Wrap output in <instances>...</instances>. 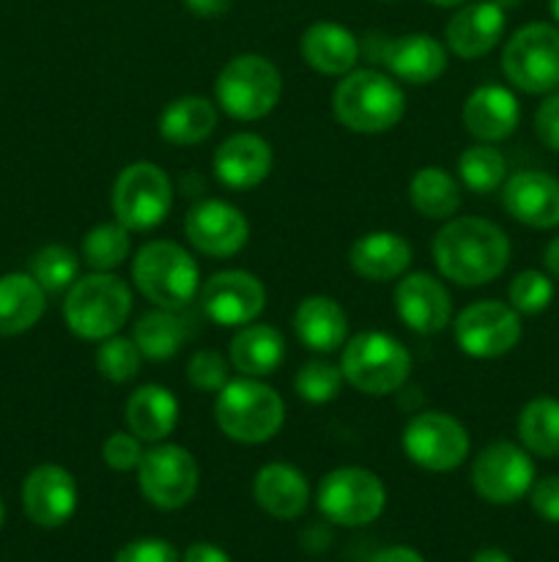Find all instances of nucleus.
Listing matches in <instances>:
<instances>
[{
	"instance_id": "obj_45",
	"label": "nucleus",
	"mask_w": 559,
	"mask_h": 562,
	"mask_svg": "<svg viewBox=\"0 0 559 562\" xmlns=\"http://www.w3.org/2000/svg\"><path fill=\"white\" fill-rule=\"evenodd\" d=\"M529 503L540 519L559 525V475H546L532 483Z\"/></svg>"
},
{
	"instance_id": "obj_14",
	"label": "nucleus",
	"mask_w": 559,
	"mask_h": 562,
	"mask_svg": "<svg viewBox=\"0 0 559 562\" xmlns=\"http://www.w3.org/2000/svg\"><path fill=\"white\" fill-rule=\"evenodd\" d=\"M535 483V461L524 445L499 439L482 448L471 464V488L491 505H513Z\"/></svg>"
},
{
	"instance_id": "obj_41",
	"label": "nucleus",
	"mask_w": 559,
	"mask_h": 562,
	"mask_svg": "<svg viewBox=\"0 0 559 562\" xmlns=\"http://www.w3.org/2000/svg\"><path fill=\"white\" fill-rule=\"evenodd\" d=\"M186 382L201 393L217 395L230 382V360H225L219 351H195L186 362Z\"/></svg>"
},
{
	"instance_id": "obj_46",
	"label": "nucleus",
	"mask_w": 559,
	"mask_h": 562,
	"mask_svg": "<svg viewBox=\"0 0 559 562\" xmlns=\"http://www.w3.org/2000/svg\"><path fill=\"white\" fill-rule=\"evenodd\" d=\"M181 3L190 14L201 16V20H217V16L228 14L233 0H181Z\"/></svg>"
},
{
	"instance_id": "obj_3",
	"label": "nucleus",
	"mask_w": 559,
	"mask_h": 562,
	"mask_svg": "<svg viewBox=\"0 0 559 562\" xmlns=\"http://www.w3.org/2000/svg\"><path fill=\"white\" fill-rule=\"evenodd\" d=\"M214 420L239 445H263L285 426V401L261 379H230L214 398Z\"/></svg>"
},
{
	"instance_id": "obj_13",
	"label": "nucleus",
	"mask_w": 559,
	"mask_h": 562,
	"mask_svg": "<svg viewBox=\"0 0 559 562\" xmlns=\"http://www.w3.org/2000/svg\"><path fill=\"white\" fill-rule=\"evenodd\" d=\"M455 344L466 357L497 360L521 344V313L497 300H480L466 305L453 324Z\"/></svg>"
},
{
	"instance_id": "obj_16",
	"label": "nucleus",
	"mask_w": 559,
	"mask_h": 562,
	"mask_svg": "<svg viewBox=\"0 0 559 562\" xmlns=\"http://www.w3.org/2000/svg\"><path fill=\"white\" fill-rule=\"evenodd\" d=\"M201 307L219 327H244L266 307V285L244 269H223L212 274L197 291Z\"/></svg>"
},
{
	"instance_id": "obj_19",
	"label": "nucleus",
	"mask_w": 559,
	"mask_h": 562,
	"mask_svg": "<svg viewBox=\"0 0 559 562\" xmlns=\"http://www.w3.org/2000/svg\"><path fill=\"white\" fill-rule=\"evenodd\" d=\"M507 16L493 0H469L449 16L444 42L460 60H477L491 53L504 36Z\"/></svg>"
},
{
	"instance_id": "obj_26",
	"label": "nucleus",
	"mask_w": 559,
	"mask_h": 562,
	"mask_svg": "<svg viewBox=\"0 0 559 562\" xmlns=\"http://www.w3.org/2000/svg\"><path fill=\"white\" fill-rule=\"evenodd\" d=\"M299 53L312 71L327 77H343L356 69L360 42L354 33L340 22L318 20L301 33Z\"/></svg>"
},
{
	"instance_id": "obj_53",
	"label": "nucleus",
	"mask_w": 559,
	"mask_h": 562,
	"mask_svg": "<svg viewBox=\"0 0 559 562\" xmlns=\"http://www.w3.org/2000/svg\"><path fill=\"white\" fill-rule=\"evenodd\" d=\"M548 9H551L554 20H557V22H559V0H548Z\"/></svg>"
},
{
	"instance_id": "obj_17",
	"label": "nucleus",
	"mask_w": 559,
	"mask_h": 562,
	"mask_svg": "<svg viewBox=\"0 0 559 562\" xmlns=\"http://www.w3.org/2000/svg\"><path fill=\"white\" fill-rule=\"evenodd\" d=\"M80 488L75 475L60 464H38L22 483V508L36 527L55 530L75 516Z\"/></svg>"
},
{
	"instance_id": "obj_33",
	"label": "nucleus",
	"mask_w": 559,
	"mask_h": 562,
	"mask_svg": "<svg viewBox=\"0 0 559 562\" xmlns=\"http://www.w3.org/2000/svg\"><path fill=\"white\" fill-rule=\"evenodd\" d=\"M521 445L537 459H559V401L532 398L515 423Z\"/></svg>"
},
{
	"instance_id": "obj_22",
	"label": "nucleus",
	"mask_w": 559,
	"mask_h": 562,
	"mask_svg": "<svg viewBox=\"0 0 559 562\" xmlns=\"http://www.w3.org/2000/svg\"><path fill=\"white\" fill-rule=\"evenodd\" d=\"M447 44L431 33H403L384 44L381 64L395 80L409 86H431L447 71Z\"/></svg>"
},
{
	"instance_id": "obj_21",
	"label": "nucleus",
	"mask_w": 559,
	"mask_h": 562,
	"mask_svg": "<svg viewBox=\"0 0 559 562\" xmlns=\"http://www.w3.org/2000/svg\"><path fill=\"white\" fill-rule=\"evenodd\" d=\"M502 203L515 223L546 231L559 225V179L543 170H518L502 184Z\"/></svg>"
},
{
	"instance_id": "obj_30",
	"label": "nucleus",
	"mask_w": 559,
	"mask_h": 562,
	"mask_svg": "<svg viewBox=\"0 0 559 562\" xmlns=\"http://www.w3.org/2000/svg\"><path fill=\"white\" fill-rule=\"evenodd\" d=\"M44 311H47V291L31 274H0V338H14L33 329Z\"/></svg>"
},
{
	"instance_id": "obj_29",
	"label": "nucleus",
	"mask_w": 559,
	"mask_h": 562,
	"mask_svg": "<svg viewBox=\"0 0 559 562\" xmlns=\"http://www.w3.org/2000/svg\"><path fill=\"white\" fill-rule=\"evenodd\" d=\"M228 360L239 376H272L285 360V338L272 324H244L230 340Z\"/></svg>"
},
{
	"instance_id": "obj_10",
	"label": "nucleus",
	"mask_w": 559,
	"mask_h": 562,
	"mask_svg": "<svg viewBox=\"0 0 559 562\" xmlns=\"http://www.w3.org/2000/svg\"><path fill=\"white\" fill-rule=\"evenodd\" d=\"M316 505L323 519L338 527H365L387 508V486L362 467H338L318 483Z\"/></svg>"
},
{
	"instance_id": "obj_24",
	"label": "nucleus",
	"mask_w": 559,
	"mask_h": 562,
	"mask_svg": "<svg viewBox=\"0 0 559 562\" xmlns=\"http://www.w3.org/2000/svg\"><path fill=\"white\" fill-rule=\"evenodd\" d=\"M252 497H255L258 508L272 516V519L294 521L310 505V483L294 464L272 461V464H263L255 472Z\"/></svg>"
},
{
	"instance_id": "obj_1",
	"label": "nucleus",
	"mask_w": 559,
	"mask_h": 562,
	"mask_svg": "<svg viewBox=\"0 0 559 562\" xmlns=\"http://www.w3.org/2000/svg\"><path fill=\"white\" fill-rule=\"evenodd\" d=\"M431 250L438 274L460 289L491 283L510 263L507 234L486 217H449Z\"/></svg>"
},
{
	"instance_id": "obj_15",
	"label": "nucleus",
	"mask_w": 559,
	"mask_h": 562,
	"mask_svg": "<svg viewBox=\"0 0 559 562\" xmlns=\"http://www.w3.org/2000/svg\"><path fill=\"white\" fill-rule=\"evenodd\" d=\"M184 236L201 256L230 258L250 241V223L233 203L206 198L197 201L184 217Z\"/></svg>"
},
{
	"instance_id": "obj_39",
	"label": "nucleus",
	"mask_w": 559,
	"mask_h": 562,
	"mask_svg": "<svg viewBox=\"0 0 559 562\" xmlns=\"http://www.w3.org/2000/svg\"><path fill=\"white\" fill-rule=\"evenodd\" d=\"M343 371L329 360H310L296 371L294 390L307 404H329L343 390Z\"/></svg>"
},
{
	"instance_id": "obj_12",
	"label": "nucleus",
	"mask_w": 559,
	"mask_h": 562,
	"mask_svg": "<svg viewBox=\"0 0 559 562\" xmlns=\"http://www.w3.org/2000/svg\"><path fill=\"white\" fill-rule=\"evenodd\" d=\"M403 453L425 472H453L466 461L471 448L464 423L444 412H420L403 426Z\"/></svg>"
},
{
	"instance_id": "obj_36",
	"label": "nucleus",
	"mask_w": 559,
	"mask_h": 562,
	"mask_svg": "<svg viewBox=\"0 0 559 562\" xmlns=\"http://www.w3.org/2000/svg\"><path fill=\"white\" fill-rule=\"evenodd\" d=\"M132 231L115 223H99L82 236V263L91 267L93 272H113L129 258Z\"/></svg>"
},
{
	"instance_id": "obj_34",
	"label": "nucleus",
	"mask_w": 559,
	"mask_h": 562,
	"mask_svg": "<svg viewBox=\"0 0 559 562\" xmlns=\"http://www.w3.org/2000/svg\"><path fill=\"white\" fill-rule=\"evenodd\" d=\"M132 340H135L146 360L162 362L179 355L186 340V329L184 322L175 316V311L153 307V311L142 313L137 318L135 329H132Z\"/></svg>"
},
{
	"instance_id": "obj_27",
	"label": "nucleus",
	"mask_w": 559,
	"mask_h": 562,
	"mask_svg": "<svg viewBox=\"0 0 559 562\" xmlns=\"http://www.w3.org/2000/svg\"><path fill=\"white\" fill-rule=\"evenodd\" d=\"M294 333L310 351L332 355L349 340V316L332 296H305L294 311Z\"/></svg>"
},
{
	"instance_id": "obj_23",
	"label": "nucleus",
	"mask_w": 559,
	"mask_h": 562,
	"mask_svg": "<svg viewBox=\"0 0 559 562\" xmlns=\"http://www.w3.org/2000/svg\"><path fill=\"white\" fill-rule=\"evenodd\" d=\"M460 119H464L466 132H469L477 143H502L518 130V97H515L510 88L488 82V86L475 88V91L466 97Z\"/></svg>"
},
{
	"instance_id": "obj_25",
	"label": "nucleus",
	"mask_w": 559,
	"mask_h": 562,
	"mask_svg": "<svg viewBox=\"0 0 559 562\" xmlns=\"http://www.w3.org/2000/svg\"><path fill=\"white\" fill-rule=\"evenodd\" d=\"M411 258H414V250L403 236L395 231H370L351 245L349 267L362 280L389 283L409 272Z\"/></svg>"
},
{
	"instance_id": "obj_6",
	"label": "nucleus",
	"mask_w": 559,
	"mask_h": 562,
	"mask_svg": "<svg viewBox=\"0 0 559 562\" xmlns=\"http://www.w3.org/2000/svg\"><path fill=\"white\" fill-rule=\"evenodd\" d=\"M340 371L354 390L381 398L398 393L409 382L411 355L395 335L367 329L345 340Z\"/></svg>"
},
{
	"instance_id": "obj_7",
	"label": "nucleus",
	"mask_w": 559,
	"mask_h": 562,
	"mask_svg": "<svg viewBox=\"0 0 559 562\" xmlns=\"http://www.w3.org/2000/svg\"><path fill=\"white\" fill-rule=\"evenodd\" d=\"M283 97V75L277 66L258 53L230 58L214 82V99L225 115L236 121L266 119Z\"/></svg>"
},
{
	"instance_id": "obj_42",
	"label": "nucleus",
	"mask_w": 559,
	"mask_h": 562,
	"mask_svg": "<svg viewBox=\"0 0 559 562\" xmlns=\"http://www.w3.org/2000/svg\"><path fill=\"white\" fill-rule=\"evenodd\" d=\"M142 439H137L132 431H115L104 439L102 445V461L110 467L113 472H137L140 467L142 453Z\"/></svg>"
},
{
	"instance_id": "obj_4",
	"label": "nucleus",
	"mask_w": 559,
	"mask_h": 562,
	"mask_svg": "<svg viewBox=\"0 0 559 562\" xmlns=\"http://www.w3.org/2000/svg\"><path fill=\"white\" fill-rule=\"evenodd\" d=\"M132 316V291L113 272H91L77 278L64 296V322L77 338H113Z\"/></svg>"
},
{
	"instance_id": "obj_51",
	"label": "nucleus",
	"mask_w": 559,
	"mask_h": 562,
	"mask_svg": "<svg viewBox=\"0 0 559 562\" xmlns=\"http://www.w3.org/2000/svg\"><path fill=\"white\" fill-rule=\"evenodd\" d=\"M427 3L442 5V9H455V5H464V3H469V0H427Z\"/></svg>"
},
{
	"instance_id": "obj_48",
	"label": "nucleus",
	"mask_w": 559,
	"mask_h": 562,
	"mask_svg": "<svg viewBox=\"0 0 559 562\" xmlns=\"http://www.w3.org/2000/svg\"><path fill=\"white\" fill-rule=\"evenodd\" d=\"M370 562H425V558L411 547H389L381 549L378 554H373Z\"/></svg>"
},
{
	"instance_id": "obj_28",
	"label": "nucleus",
	"mask_w": 559,
	"mask_h": 562,
	"mask_svg": "<svg viewBox=\"0 0 559 562\" xmlns=\"http://www.w3.org/2000/svg\"><path fill=\"white\" fill-rule=\"evenodd\" d=\"M124 420L137 439L159 445L179 426V398L162 384H142L126 398Z\"/></svg>"
},
{
	"instance_id": "obj_47",
	"label": "nucleus",
	"mask_w": 559,
	"mask_h": 562,
	"mask_svg": "<svg viewBox=\"0 0 559 562\" xmlns=\"http://www.w3.org/2000/svg\"><path fill=\"white\" fill-rule=\"evenodd\" d=\"M181 562H233L230 554L225 552L223 547H214V543H192L184 554H181Z\"/></svg>"
},
{
	"instance_id": "obj_40",
	"label": "nucleus",
	"mask_w": 559,
	"mask_h": 562,
	"mask_svg": "<svg viewBox=\"0 0 559 562\" xmlns=\"http://www.w3.org/2000/svg\"><path fill=\"white\" fill-rule=\"evenodd\" d=\"M510 305L521 313V316H537L546 311L554 302V280L548 272L540 269H524L510 280Z\"/></svg>"
},
{
	"instance_id": "obj_11",
	"label": "nucleus",
	"mask_w": 559,
	"mask_h": 562,
	"mask_svg": "<svg viewBox=\"0 0 559 562\" xmlns=\"http://www.w3.org/2000/svg\"><path fill=\"white\" fill-rule=\"evenodd\" d=\"M201 483V467L195 456L173 442H159L142 453L137 467L140 494L159 510H181L190 505Z\"/></svg>"
},
{
	"instance_id": "obj_9",
	"label": "nucleus",
	"mask_w": 559,
	"mask_h": 562,
	"mask_svg": "<svg viewBox=\"0 0 559 562\" xmlns=\"http://www.w3.org/2000/svg\"><path fill=\"white\" fill-rule=\"evenodd\" d=\"M502 71L513 88L532 97L559 88V27L551 22L518 27L502 49Z\"/></svg>"
},
{
	"instance_id": "obj_32",
	"label": "nucleus",
	"mask_w": 559,
	"mask_h": 562,
	"mask_svg": "<svg viewBox=\"0 0 559 562\" xmlns=\"http://www.w3.org/2000/svg\"><path fill=\"white\" fill-rule=\"evenodd\" d=\"M409 201L425 220H449L460 209V181L442 165H425L409 181Z\"/></svg>"
},
{
	"instance_id": "obj_50",
	"label": "nucleus",
	"mask_w": 559,
	"mask_h": 562,
	"mask_svg": "<svg viewBox=\"0 0 559 562\" xmlns=\"http://www.w3.org/2000/svg\"><path fill=\"white\" fill-rule=\"evenodd\" d=\"M469 562H513V560H510V554L502 552V549L488 547V549H480V552H477Z\"/></svg>"
},
{
	"instance_id": "obj_2",
	"label": "nucleus",
	"mask_w": 559,
	"mask_h": 562,
	"mask_svg": "<svg viewBox=\"0 0 559 562\" xmlns=\"http://www.w3.org/2000/svg\"><path fill=\"white\" fill-rule=\"evenodd\" d=\"M340 126L356 135H381L406 115V93L392 75L378 69H354L343 75L332 93Z\"/></svg>"
},
{
	"instance_id": "obj_44",
	"label": "nucleus",
	"mask_w": 559,
	"mask_h": 562,
	"mask_svg": "<svg viewBox=\"0 0 559 562\" xmlns=\"http://www.w3.org/2000/svg\"><path fill=\"white\" fill-rule=\"evenodd\" d=\"M535 135L548 151L559 154V93L543 99L535 110Z\"/></svg>"
},
{
	"instance_id": "obj_18",
	"label": "nucleus",
	"mask_w": 559,
	"mask_h": 562,
	"mask_svg": "<svg viewBox=\"0 0 559 562\" xmlns=\"http://www.w3.org/2000/svg\"><path fill=\"white\" fill-rule=\"evenodd\" d=\"M395 311L417 335H436L453 324V296L427 272H406L395 289Z\"/></svg>"
},
{
	"instance_id": "obj_37",
	"label": "nucleus",
	"mask_w": 559,
	"mask_h": 562,
	"mask_svg": "<svg viewBox=\"0 0 559 562\" xmlns=\"http://www.w3.org/2000/svg\"><path fill=\"white\" fill-rule=\"evenodd\" d=\"M27 274L42 285L47 294H60V291H69L75 285V280L80 278V258L71 247L66 245H47L31 258V267Z\"/></svg>"
},
{
	"instance_id": "obj_31",
	"label": "nucleus",
	"mask_w": 559,
	"mask_h": 562,
	"mask_svg": "<svg viewBox=\"0 0 559 562\" xmlns=\"http://www.w3.org/2000/svg\"><path fill=\"white\" fill-rule=\"evenodd\" d=\"M217 104L206 97H179L159 115V135L170 146H197L217 130Z\"/></svg>"
},
{
	"instance_id": "obj_43",
	"label": "nucleus",
	"mask_w": 559,
	"mask_h": 562,
	"mask_svg": "<svg viewBox=\"0 0 559 562\" xmlns=\"http://www.w3.org/2000/svg\"><path fill=\"white\" fill-rule=\"evenodd\" d=\"M113 562H181V558L173 543L162 541V538H137L118 549Z\"/></svg>"
},
{
	"instance_id": "obj_54",
	"label": "nucleus",
	"mask_w": 559,
	"mask_h": 562,
	"mask_svg": "<svg viewBox=\"0 0 559 562\" xmlns=\"http://www.w3.org/2000/svg\"><path fill=\"white\" fill-rule=\"evenodd\" d=\"M5 521V508H3V499H0V527H3Z\"/></svg>"
},
{
	"instance_id": "obj_49",
	"label": "nucleus",
	"mask_w": 559,
	"mask_h": 562,
	"mask_svg": "<svg viewBox=\"0 0 559 562\" xmlns=\"http://www.w3.org/2000/svg\"><path fill=\"white\" fill-rule=\"evenodd\" d=\"M543 267L554 280H559V236H554L546 250H543Z\"/></svg>"
},
{
	"instance_id": "obj_52",
	"label": "nucleus",
	"mask_w": 559,
	"mask_h": 562,
	"mask_svg": "<svg viewBox=\"0 0 559 562\" xmlns=\"http://www.w3.org/2000/svg\"><path fill=\"white\" fill-rule=\"evenodd\" d=\"M493 3L499 5V9H504V11H510V9H518L521 3H524V0H493Z\"/></svg>"
},
{
	"instance_id": "obj_20",
	"label": "nucleus",
	"mask_w": 559,
	"mask_h": 562,
	"mask_svg": "<svg viewBox=\"0 0 559 562\" xmlns=\"http://www.w3.org/2000/svg\"><path fill=\"white\" fill-rule=\"evenodd\" d=\"M274 165V151L269 140L255 132H236L214 151V176L228 190H255L269 179Z\"/></svg>"
},
{
	"instance_id": "obj_38",
	"label": "nucleus",
	"mask_w": 559,
	"mask_h": 562,
	"mask_svg": "<svg viewBox=\"0 0 559 562\" xmlns=\"http://www.w3.org/2000/svg\"><path fill=\"white\" fill-rule=\"evenodd\" d=\"M142 360H146V357L137 349L135 340L124 338V335H113V338L99 340L96 355H93L96 371L113 384L132 382V379L140 373Z\"/></svg>"
},
{
	"instance_id": "obj_35",
	"label": "nucleus",
	"mask_w": 559,
	"mask_h": 562,
	"mask_svg": "<svg viewBox=\"0 0 559 562\" xmlns=\"http://www.w3.org/2000/svg\"><path fill=\"white\" fill-rule=\"evenodd\" d=\"M458 179L475 195H488L507 179V159L493 143H475L460 151Z\"/></svg>"
},
{
	"instance_id": "obj_5",
	"label": "nucleus",
	"mask_w": 559,
	"mask_h": 562,
	"mask_svg": "<svg viewBox=\"0 0 559 562\" xmlns=\"http://www.w3.org/2000/svg\"><path fill=\"white\" fill-rule=\"evenodd\" d=\"M132 283L153 307L181 311L201 291V269L186 247L153 239L132 258Z\"/></svg>"
},
{
	"instance_id": "obj_8",
	"label": "nucleus",
	"mask_w": 559,
	"mask_h": 562,
	"mask_svg": "<svg viewBox=\"0 0 559 562\" xmlns=\"http://www.w3.org/2000/svg\"><path fill=\"white\" fill-rule=\"evenodd\" d=\"M173 209V181L157 162H132L113 184V214L126 231L142 234L168 220Z\"/></svg>"
}]
</instances>
